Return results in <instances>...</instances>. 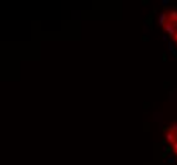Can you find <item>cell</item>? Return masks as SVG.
Listing matches in <instances>:
<instances>
[{"mask_svg": "<svg viewBox=\"0 0 177 165\" xmlns=\"http://www.w3.org/2000/svg\"><path fill=\"white\" fill-rule=\"evenodd\" d=\"M161 27L177 46V9H166L161 14Z\"/></svg>", "mask_w": 177, "mask_h": 165, "instance_id": "6da1fadb", "label": "cell"}, {"mask_svg": "<svg viewBox=\"0 0 177 165\" xmlns=\"http://www.w3.org/2000/svg\"><path fill=\"white\" fill-rule=\"evenodd\" d=\"M164 139L168 143L169 149L172 150V152L175 154V156L177 157V122L166 128Z\"/></svg>", "mask_w": 177, "mask_h": 165, "instance_id": "7a4b0ae2", "label": "cell"}]
</instances>
